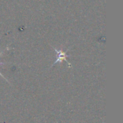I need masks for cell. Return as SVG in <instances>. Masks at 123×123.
<instances>
[{
  "mask_svg": "<svg viewBox=\"0 0 123 123\" xmlns=\"http://www.w3.org/2000/svg\"><path fill=\"white\" fill-rule=\"evenodd\" d=\"M4 51H3L2 52H1V53H0V56H1V54H2V53H3ZM4 63H3V62H0V65H4Z\"/></svg>",
  "mask_w": 123,
  "mask_h": 123,
  "instance_id": "cell-3",
  "label": "cell"
},
{
  "mask_svg": "<svg viewBox=\"0 0 123 123\" xmlns=\"http://www.w3.org/2000/svg\"><path fill=\"white\" fill-rule=\"evenodd\" d=\"M0 76H1V77H2V78H3L4 79H5V80H6L7 82H9V81H8V80H7V79H6V78H4V76H3V75H2V74H1V72H0Z\"/></svg>",
  "mask_w": 123,
  "mask_h": 123,
  "instance_id": "cell-2",
  "label": "cell"
},
{
  "mask_svg": "<svg viewBox=\"0 0 123 123\" xmlns=\"http://www.w3.org/2000/svg\"><path fill=\"white\" fill-rule=\"evenodd\" d=\"M53 49L55 51V52L57 53V59H56V60L53 62V64L52 65V66L51 67H53V66H54L55 65H56L57 63H58V62H62V61H66L68 64V65L71 67V65H70V63L66 60V57H71V55H68V54H66V51L68 50V49L66 50V51H62L61 49H60V50H58V49H56L55 48H54V47H53Z\"/></svg>",
  "mask_w": 123,
  "mask_h": 123,
  "instance_id": "cell-1",
  "label": "cell"
}]
</instances>
